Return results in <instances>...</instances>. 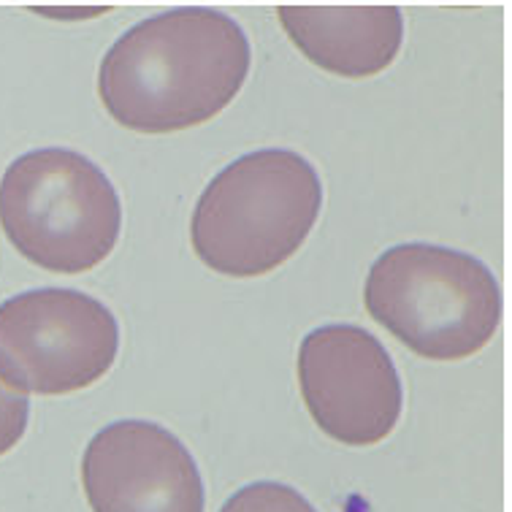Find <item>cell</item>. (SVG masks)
<instances>
[{
    "instance_id": "1",
    "label": "cell",
    "mask_w": 512,
    "mask_h": 512,
    "mask_svg": "<svg viewBox=\"0 0 512 512\" xmlns=\"http://www.w3.org/2000/svg\"><path fill=\"white\" fill-rule=\"evenodd\" d=\"M250 66V38L236 19L215 9H171L114 41L98 71V95L128 131L177 133L215 120Z\"/></svg>"
},
{
    "instance_id": "2",
    "label": "cell",
    "mask_w": 512,
    "mask_h": 512,
    "mask_svg": "<svg viewBox=\"0 0 512 512\" xmlns=\"http://www.w3.org/2000/svg\"><path fill=\"white\" fill-rule=\"evenodd\" d=\"M323 185L293 149L233 160L201 193L190 223L193 250L225 277H261L288 263L315 228Z\"/></svg>"
},
{
    "instance_id": "3",
    "label": "cell",
    "mask_w": 512,
    "mask_h": 512,
    "mask_svg": "<svg viewBox=\"0 0 512 512\" xmlns=\"http://www.w3.org/2000/svg\"><path fill=\"white\" fill-rule=\"evenodd\" d=\"M366 312L429 361L480 353L502 323V288L475 255L437 244H399L372 263Z\"/></svg>"
},
{
    "instance_id": "4",
    "label": "cell",
    "mask_w": 512,
    "mask_h": 512,
    "mask_svg": "<svg viewBox=\"0 0 512 512\" xmlns=\"http://www.w3.org/2000/svg\"><path fill=\"white\" fill-rule=\"evenodd\" d=\"M0 228L11 247L55 274H84L120 242L117 190L74 149L25 152L0 179Z\"/></svg>"
},
{
    "instance_id": "5",
    "label": "cell",
    "mask_w": 512,
    "mask_h": 512,
    "mask_svg": "<svg viewBox=\"0 0 512 512\" xmlns=\"http://www.w3.org/2000/svg\"><path fill=\"white\" fill-rule=\"evenodd\" d=\"M117 353V317L82 290H28L0 304V382L11 391H82L112 369Z\"/></svg>"
},
{
    "instance_id": "6",
    "label": "cell",
    "mask_w": 512,
    "mask_h": 512,
    "mask_svg": "<svg viewBox=\"0 0 512 512\" xmlns=\"http://www.w3.org/2000/svg\"><path fill=\"white\" fill-rule=\"evenodd\" d=\"M298 385L317 429L339 445H380L404 410L391 353L377 336L350 323L320 326L304 336Z\"/></svg>"
},
{
    "instance_id": "7",
    "label": "cell",
    "mask_w": 512,
    "mask_h": 512,
    "mask_svg": "<svg viewBox=\"0 0 512 512\" xmlns=\"http://www.w3.org/2000/svg\"><path fill=\"white\" fill-rule=\"evenodd\" d=\"M93 512H204L196 458L158 423L117 420L90 439L82 458Z\"/></svg>"
},
{
    "instance_id": "8",
    "label": "cell",
    "mask_w": 512,
    "mask_h": 512,
    "mask_svg": "<svg viewBox=\"0 0 512 512\" xmlns=\"http://www.w3.org/2000/svg\"><path fill=\"white\" fill-rule=\"evenodd\" d=\"M277 17L309 63L347 79L377 76L404 44L396 6H280Z\"/></svg>"
},
{
    "instance_id": "9",
    "label": "cell",
    "mask_w": 512,
    "mask_h": 512,
    "mask_svg": "<svg viewBox=\"0 0 512 512\" xmlns=\"http://www.w3.org/2000/svg\"><path fill=\"white\" fill-rule=\"evenodd\" d=\"M220 512H317L304 494L282 483H252L223 504Z\"/></svg>"
},
{
    "instance_id": "10",
    "label": "cell",
    "mask_w": 512,
    "mask_h": 512,
    "mask_svg": "<svg viewBox=\"0 0 512 512\" xmlns=\"http://www.w3.org/2000/svg\"><path fill=\"white\" fill-rule=\"evenodd\" d=\"M30 420V401L0 382V456H6L19 439L25 437Z\"/></svg>"
}]
</instances>
